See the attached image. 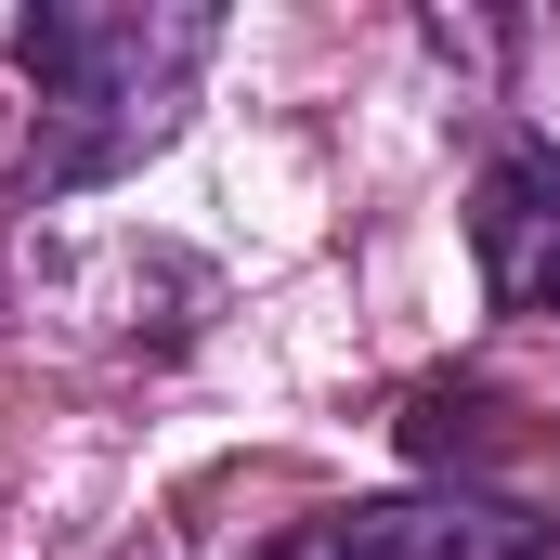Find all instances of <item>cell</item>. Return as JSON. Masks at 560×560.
I'll use <instances>...</instances> for the list:
<instances>
[{
	"label": "cell",
	"instance_id": "1",
	"mask_svg": "<svg viewBox=\"0 0 560 560\" xmlns=\"http://www.w3.org/2000/svg\"><path fill=\"white\" fill-rule=\"evenodd\" d=\"M209 39H222L209 0H26L13 13V66L39 92L26 196H79V183L131 170L143 143H170Z\"/></svg>",
	"mask_w": 560,
	"mask_h": 560
},
{
	"label": "cell",
	"instance_id": "2",
	"mask_svg": "<svg viewBox=\"0 0 560 560\" xmlns=\"http://www.w3.org/2000/svg\"><path fill=\"white\" fill-rule=\"evenodd\" d=\"M548 509L522 495H365V509H313L261 560H535Z\"/></svg>",
	"mask_w": 560,
	"mask_h": 560
},
{
	"label": "cell",
	"instance_id": "3",
	"mask_svg": "<svg viewBox=\"0 0 560 560\" xmlns=\"http://www.w3.org/2000/svg\"><path fill=\"white\" fill-rule=\"evenodd\" d=\"M469 261H482V287L509 313H560V143L548 131L482 156V183H469Z\"/></svg>",
	"mask_w": 560,
	"mask_h": 560
},
{
	"label": "cell",
	"instance_id": "4",
	"mask_svg": "<svg viewBox=\"0 0 560 560\" xmlns=\"http://www.w3.org/2000/svg\"><path fill=\"white\" fill-rule=\"evenodd\" d=\"M405 443H418L430 469H456V456H482V443H495V392H456V378H430L418 405H405Z\"/></svg>",
	"mask_w": 560,
	"mask_h": 560
}]
</instances>
